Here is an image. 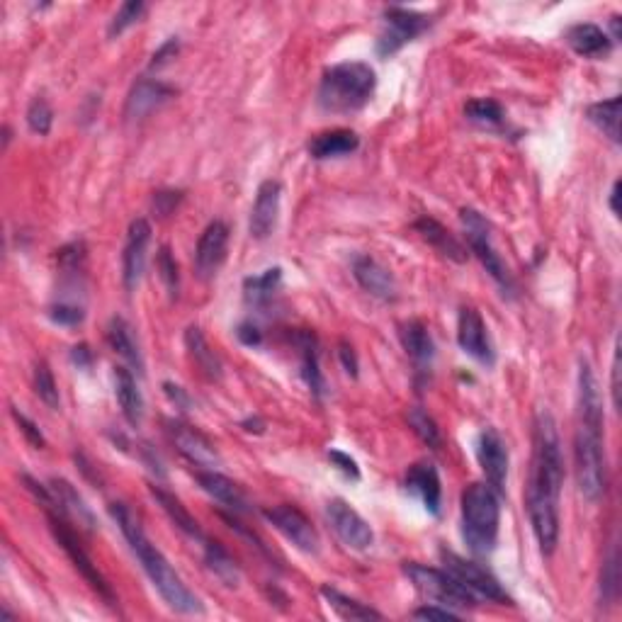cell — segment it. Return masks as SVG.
<instances>
[{
  "mask_svg": "<svg viewBox=\"0 0 622 622\" xmlns=\"http://www.w3.org/2000/svg\"><path fill=\"white\" fill-rule=\"evenodd\" d=\"M564 486V455L557 421L540 409L533 423V460L525 489V508L537 545L545 554L557 550L559 542V496Z\"/></svg>",
  "mask_w": 622,
  "mask_h": 622,
  "instance_id": "1",
  "label": "cell"
},
{
  "mask_svg": "<svg viewBox=\"0 0 622 622\" xmlns=\"http://www.w3.org/2000/svg\"><path fill=\"white\" fill-rule=\"evenodd\" d=\"M603 397L588 360L579 363V397H576L574 474L579 494L596 503L605 494V445H603Z\"/></svg>",
  "mask_w": 622,
  "mask_h": 622,
  "instance_id": "2",
  "label": "cell"
},
{
  "mask_svg": "<svg viewBox=\"0 0 622 622\" xmlns=\"http://www.w3.org/2000/svg\"><path fill=\"white\" fill-rule=\"evenodd\" d=\"M110 516L115 518L117 525H120L124 540L129 542L134 557L139 559L141 569L146 571L151 586L156 588L158 596L163 598V603L180 615L205 613V605H202L200 598H197L188 586H185V581L180 579L178 571L171 567L166 554L158 550L154 542L146 537L144 528H141V520L134 516L132 508L122 501L110 503Z\"/></svg>",
  "mask_w": 622,
  "mask_h": 622,
  "instance_id": "3",
  "label": "cell"
},
{
  "mask_svg": "<svg viewBox=\"0 0 622 622\" xmlns=\"http://www.w3.org/2000/svg\"><path fill=\"white\" fill-rule=\"evenodd\" d=\"M377 88V73L365 61H343L321 76L316 103L329 115H353L370 103Z\"/></svg>",
  "mask_w": 622,
  "mask_h": 622,
  "instance_id": "4",
  "label": "cell"
},
{
  "mask_svg": "<svg viewBox=\"0 0 622 622\" xmlns=\"http://www.w3.org/2000/svg\"><path fill=\"white\" fill-rule=\"evenodd\" d=\"M462 537L465 545L477 557L494 552L499 540L501 506L499 494L489 484L472 482L462 491Z\"/></svg>",
  "mask_w": 622,
  "mask_h": 622,
  "instance_id": "5",
  "label": "cell"
},
{
  "mask_svg": "<svg viewBox=\"0 0 622 622\" xmlns=\"http://www.w3.org/2000/svg\"><path fill=\"white\" fill-rule=\"evenodd\" d=\"M460 219H462V226H465L469 251L479 258V263L484 265V270L491 275V280L501 287L503 294L516 292V282H513L506 263H503L499 251L494 248V241H491V224L486 222L482 214L472 207L462 209Z\"/></svg>",
  "mask_w": 622,
  "mask_h": 622,
  "instance_id": "6",
  "label": "cell"
},
{
  "mask_svg": "<svg viewBox=\"0 0 622 622\" xmlns=\"http://www.w3.org/2000/svg\"><path fill=\"white\" fill-rule=\"evenodd\" d=\"M404 574L409 576L411 584H414L423 596L433 598L438 605H448V608H474L477 605V596L469 593L450 571L426 567V564L418 562H406Z\"/></svg>",
  "mask_w": 622,
  "mask_h": 622,
  "instance_id": "7",
  "label": "cell"
},
{
  "mask_svg": "<svg viewBox=\"0 0 622 622\" xmlns=\"http://www.w3.org/2000/svg\"><path fill=\"white\" fill-rule=\"evenodd\" d=\"M49 528H52V533L56 537V542H59V545H61V550L69 554L71 564H73V567H76L78 574H81L83 579H86V584L93 588V591L98 593V596L103 598L107 605H112V608H115V605H117L115 591H112V586L107 584L105 576L100 574L98 564H93V559H90V554L86 552V547L81 545L78 535L73 533L69 520H64L61 516H54V513H49Z\"/></svg>",
  "mask_w": 622,
  "mask_h": 622,
  "instance_id": "8",
  "label": "cell"
},
{
  "mask_svg": "<svg viewBox=\"0 0 622 622\" xmlns=\"http://www.w3.org/2000/svg\"><path fill=\"white\" fill-rule=\"evenodd\" d=\"M433 25V18L426 13H416V10L401 8V5H392L384 10V30L380 39H377L375 52L382 59H389L416 37H421L428 27Z\"/></svg>",
  "mask_w": 622,
  "mask_h": 622,
  "instance_id": "9",
  "label": "cell"
},
{
  "mask_svg": "<svg viewBox=\"0 0 622 622\" xmlns=\"http://www.w3.org/2000/svg\"><path fill=\"white\" fill-rule=\"evenodd\" d=\"M440 559H443L445 571H450L469 593H474L477 598H486L491 603L499 605H513L511 596L503 591V586L496 581V576H491L484 567H479L472 559L460 557V554L450 550H440Z\"/></svg>",
  "mask_w": 622,
  "mask_h": 622,
  "instance_id": "10",
  "label": "cell"
},
{
  "mask_svg": "<svg viewBox=\"0 0 622 622\" xmlns=\"http://www.w3.org/2000/svg\"><path fill=\"white\" fill-rule=\"evenodd\" d=\"M263 518L268 520L287 542H292L299 552L319 554L321 537L316 533L314 525H311V520L304 516L297 506L280 503V506L263 508Z\"/></svg>",
  "mask_w": 622,
  "mask_h": 622,
  "instance_id": "11",
  "label": "cell"
},
{
  "mask_svg": "<svg viewBox=\"0 0 622 622\" xmlns=\"http://www.w3.org/2000/svg\"><path fill=\"white\" fill-rule=\"evenodd\" d=\"M326 518H329L333 533L343 545L355 552H367L375 545V533L367 525V520L343 499H331L326 503Z\"/></svg>",
  "mask_w": 622,
  "mask_h": 622,
  "instance_id": "12",
  "label": "cell"
},
{
  "mask_svg": "<svg viewBox=\"0 0 622 622\" xmlns=\"http://www.w3.org/2000/svg\"><path fill=\"white\" fill-rule=\"evenodd\" d=\"M457 343H460L462 353L474 358L477 363L486 367L496 365V350L491 343L489 329H486L482 314L474 307H462L460 319H457Z\"/></svg>",
  "mask_w": 622,
  "mask_h": 622,
  "instance_id": "13",
  "label": "cell"
},
{
  "mask_svg": "<svg viewBox=\"0 0 622 622\" xmlns=\"http://www.w3.org/2000/svg\"><path fill=\"white\" fill-rule=\"evenodd\" d=\"M166 431L171 435L175 450L190 462V465L200 467V469H217L219 467V452L214 448L212 440L207 435H202L197 428L188 426L185 421H178V418H171L166 421Z\"/></svg>",
  "mask_w": 622,
  "mask_h": 622,
  "instance_id": "14",
  "label": "cell"
},
{
  "mask_svg": "<svg viewBox=\"0 0 622 622\" xmlns=\"http://www.w3.org/2000/svg\"><path fill=\"white\" fill-rule=\"evenodd\" d=\"M47 484L49 491H52L49 503L44 506L47 513H54V516H61L64 520H73V523H78L81 528H86L88 533H93V530L98 528V520H95L88 503L83 501V496L76 491V486L59 477L49 479Z\"/></svg>",
  "mask_w": 622,
  "mask_h": 622,
  "instance_id": "15",
  "label": "cell"
},
{
  "mask_svg": "<svg viewBox=\"0 0 622 622\" xmlns=\"http://www.w3.org/2000/svg\"><path fill=\"white\" fill-rule=\"evenodd\" d=\"M477 460L482 467L486 484L496 491V494H506L508 482V448L496 428H486L477 440Z\"/></svg>",
  "mask_w": 622,
  "mask_h": 622,
  "instance_id": "16",
  "label": "cell"
},
{
  "mask_svg": "<svg viewBox=\"0 0 622 622\" xmlns=\"http://www.w3.org/2000/svg\"><path fill=\"white\" fill-rule=\"evenodd\" d=\"M151 243V224L146 219H134L129 224L127 243L122 251V285L127 292L137 290L146 268V248Z\"/></svg>",
  "mask_w": 622,
  "mask_h": 622,
  "instance_id": "17",
  "label": "cell"
},
{
  "mask_svg": "<svg viewBox=\"0 0 622 622\" xmlns=\"http://www.w3.org/2000/svg\"><path fill=\"white\" fill-rule=\"evenodd\" d=\"M226 248H229V226L217 219L202 231L195 248V273L202 280H212L219 273L226 260Z\"/></svg>",
  "mask_w": 622,
  "mask_h": 622,
  "instance_id": "18",
  "label": "cell"
},
{
  "mask_svg": "<svg viewBox=\"0 0 622 622\" xmlns=\"http://www.w3.org/2000/svg\"><path fill=\"white\" fill-rule=\"evenodd\" d=\"M175 95V90L166 83L154 81V78H141L132 86L124 103V120L127 122H141L151 115V112L161 110Z\"/></svg>",
  "mask_w": 622,
  "mask_h": 622,
  "instance_id": "19",
  "label": "cell"
},
{
  "mask_svg": "<svg viewBox=\"0 0 622 622\" xmlns=\"http://www.w3.org/2000/svg\"><path fill=\"white\" fill-rule=\"evenodd\" d=\"M280 200H282V185L277 180H265L260 183L256 192V202L251 209V222H248V231L253 239L265 241L275 231L277 217H280Z\"/></svg>",
  "mask_w": 622,
  "mask_h": 622,
  "instance_id": "20",
  "label": "cell"
},
{
  "mask_svg": "<svg viewBox=\"0 0 622 622\" xmlns=\"http://www.w3.org/2000/svg\"><path fill=\"white\" fill-rule=\"evenodd\" d=\"M406 489L421 499L423 508L431 513L433 518L440 516L443 511V486H440V474L431 462H416L406 472Z\"/></svg>",
  "mask_w": 622,
  "mask_h": 622,
  "instance_id": "21",
  "label": "cell"
},
{
  "mask_svg": "<svg viewBox=\"0 0 622 622\" xmlns=\"http://www.w3.org/2000/svg\"><path fill=\"white\" fill-rule=\"evenodd\" d=\"M353 277L367 294L382 299V302H394L397 299V280L387 268L372 256H358L353 260Z\"/></svg>",
  "mask_w": 622,
  "mask_h": 622,
  "instance_id": "22",
  "label": "cell"
},
{
  "mask_svg": "<svg viewBox=\"0 0 622 622\" xmlns=\"http://www.w3.org/2000/svg\"><path fill=\"white\" fill-rule=\"evenodd\" d=\"M195 479L205 494H209L214 501H219L222 506L229 508L231 513L251 511V503H248L246 491H243L236 482H231L229 477L219 474L217 469H200V472L195 474Z\"/></svg>",
  "mask_w": 622,
  "mask_h": 622,
  "instance_id": "23",
  "label": "cell"
},
{
  "mask_svg": "<svg viewBox=\"0 0 622 622\" xmlns=\"http://www.w3.org/2000/svg\"><path fill=\"white\" fill-rule=\"evenodd\" d=\"M294 346L299 350V367H302V380L309 387V392L314 394L316 399H324L326 394V380L324 372H321L319 363V341L316 336L307 329H299L292 336Z\"/></svg>",
  "mask_w": 622,
  "mask_h": 622,
  "instance_id": "24",
  "label": "cell"
},
{
  "mask_svg": "<svg viewBox=\"0 0 622 622\" xmlns=\"http://www.w3.org/2000/svg\"><path fill=\"white\" fill-rule=\"evenodd\" d=\"M401 346L414 363L418 375H431L435 363V343L431 331L421 321H409L401 326Z\"/></svg>",
  "mask_w": 622,
  "mask_h": 622,
  "instance_id": "25",
  "label": "cell"
},
{
  "mask_svg": "<svg viewBox=\"0 0 622 622\" xmlns=\"http://www.w3.org/2000/svg\"><path fill=\"white\" fill-rule=\"evenodd\" d=\"M115 397L129 426L139 428L144 421V397H141L137 377L124 365L115 367Z\"/></svg>",
  "mask_w": 622,
  "mask_h": 622,
  "instance_id": "26",
  "label": "cell"
},
{
  "mask_svg": "<svg viewBox=\"0 0 622 622\" xmlns=\"http://www.w3.org/2000/svg\"><path fill=\"white\" fill-rule=\"evenodd\" d=\"M567 44L579 56H586V59H601V56H608L610 49H613V39L605 35L601 27L593 25V22H579V25L569 27Z\"/></svg>",
  "mask_w": 622,
  "mask_h": 622,
  "instance_id": "27",
  "label": "cell"
},
{
  "mask_svg": "<svg viewBox=\"0 0 622 622\" xmlns=\"http://www.w3.org/2000/svg\"><path fill=\"white\" fill-rule=\"evenodd\" d=\"M360 137L350 129H329V132H321L309 141V154L316 161H329V158H341L350 156L353 151H358Z\"/></svg>",
  "mask_w": 622,
  "mask_h": 622,
  "instance_id": "28",
  "label": "cell"
},
{
  "mask_svg": "<svg viewBox=\"0 0 622 622\" xmlns=\"http://www.w3.org/2000/svg\"><path fill=\"white\" fill-rule=\"evenodd\" d=\"M414 229L418 231V234H421V239H423V241L431 243V246L435 248V251L440 253V256L455 260V263H467V258H469L467 248L462 246V243L457 241L455 236H452L450 231L445 229L443 224L435 222L433 217H421V219H416Z\"/></svg>",
  "mask_w": 622,
  "mask_h": 622,
  "instance_id": "29",
  "label": "cell"
},
{
  "mask_svg": "<svg viewBox=\"0 0 622 622\" xmlns=\"http://www.w3.org/2000/svg\"><path fill=\"white\" fill-rule=\"evenodd\" d=\"M149 491H151V496L156 499L158 506L163 508V513L171 518V523L180 530V533L188 535L190 540H200V542L207 540V537L202 535L200 523H197V520L190 516V511L183 506V501H180L178 496H173L171 491H166L163 486H156V484H151Z\"/></svg>",
  "mask_w": 622,
  "mask_h": 622,
  "instance_id": "30",
  "label": "cell"
},
{
  "mask_svg": "<svg viewBox=\"0 0 622 622\" xmlns=\"http://www.w3.org/2000/svg\"><path fill=\"white\" fill-rule=\"evenodd\" d=\"M107 341H110L112 350L120 355L122 360H127L132 365V370H137L139 375H144V358H141L139 343L134 341V331L122 316H115L107 326Z\"/></svg>",
  "mask_w": 622,
  "mask_h": 622,
  "instance_id": "31",
  "label": "cell"
},
{
  "mask_svg": "<svg viewBox=\"0 0 622 622\" xmlns=\"http://www.w3.org/2000/svg\"><path fill=\"white\" fill-rule=\"evenodd\" d=\"M321 596H324L326 605H329V608L341 620H350V622L353 620H382L380 610H375V608H370V605L355 601V598L346 596V593H341L338 588H333V586H321Z\"/></svg>",
  "mask_w": 622,
  "mask_h": 622,
  "instance_id": "32",
  "label": "cell"
},
{
  "mask_svg": "<svg viewBox=\"0 0 622 622\" xmlns=\"http://www.w3.org/2000/svg\"><path fill=\"white\" fill-rule=\"evenodd\" d=\"M205 564L224 586H229V588L239 586L241 569H239V564H236V559L226 552V547L222 545V542L205 540Z\"/></svg>",
  "mask_w": 622,
  "mask_h": 622,
  "instance_id": "33",
  "label": "cell"
},
{
  "mask_svg": "<svg viewBox=\"0 0 622 622\" xmlns=\"http://www.w3.org/2000/svg\"><path fill=\"white\" fill-rule=\"evenodd\" d=\"M586 120L613 144H620V95L586 107Z\"/></svg>",
  "mask_w": 622,
  "mask_h": 622,
  "instance_id": "34",
  "label": "cell"
},
{
  "mask_svg": "<svg viewBox=\"0 0 622 622\" xmlns=\"http://www.w3.org/2000/svg\"><path fill=\"white\" fill-rule=\"evenodd\" d=\"M282 285V268H268L265 273L243 280V297L253 307H265Z\"/></svg>",
  "mask_w": 622,
  "mask_h": 622,
  "instance_id": "35",
  "label": "cell"
},
{
  "mask_svg": "<svg viewBox=\"0 0 622 622\" xmlns=\"http://www.w3.org/2000/svg\"><path fill=\"white\" fill-rule=\"evenodd\" d=\"M185 346L190 350V358L195 360V365L209 377V380H222V363L214 355V350L207 346V338L202 336V331L197 326H190L185 331Z\"/></svg>",
  "mask_w": 622,
  "mask_h": 622,
  "instance_id": "36",
  "label": "cell"
},
{
  "mask_svg": "<svg viewBox=\"0 0 622 622\" xmlns=\"http://www.w3.org/2000/svg\"><path fill=\"white\" fill-rule=\"evenodd\" d=\"M465 115L467 120H472L474 124H482V127H501L503 120H506V110H503L501 103L491 98H474L465 105Z\"/></svg>",
  "mask_w": 622,
  "mask_h": 622,
  "instance_id": "37",
  "label": "cell"
},
{
  "mask_svg": "<svg viewBox=\"0 0 622 622\" xmlns=\"http://www.w3.org/2000/svg\"><path fill=\"white\" fill-rule=\"evenodd\" d=\"M406 421H409L411 431H414L418 438H421L423 443L428 445V448H433V450L440 448L443 438H440L438 423H435L433 418L421 409V406H414V409H409V414H406Z\"/></svg>",
  "mask_w": 622,
  "mask_h": 622,
  "instance_id": "38",
  "label": "cell"
},
{
  "mask_svg": "<svg viewBox=\"0 0 622 622\" xmlns=\"http://www.w3.org/2000/svg\"><path fill=\"white\" fill-rule=\"evenodd\" d=\"M620 591V557L618 547H610L608 557H605L603 571H601V601L613 603L618 601Z\"/></svg>",
  "mask_w": 622,
  "mask_h": 622,
  "instance_id": "39",
  "label": "cell"
},
{
  "mask_svg": "<svg viewBox=\"0 0 622 622\" xmlns=\"http://www.w3.org/2000/svg\"><path fill=\"white\" fill-rule=\"evenodd\" d=\"M35 394L39 397L47 409L59 411L61 409V397H59V387H56L52 370H49L47 363H39L35 367Z\"/></svg>",
  "mask_w": 622,
  "mask_h": 622,
  "instance_id": "40",
  "label": "cell"
},
{
  "mask_svg": "<svg viewBox=\"0 0 622 622\" xmlns=\"http://www.w3.org/2000/svg\"><path fill=\"white\" fill-rule=\"evenodd\" d=\"M25 120H27V127H30V132L39 134V137H47V134L52 132V124H54L52 105L37 95V98L30 103V107H27Z\"/></svg>",
  "mask_w": 622,
  "mask_h": 622,
  "instance_id": "41",
  "label": "cell"
},
{
  "mask_svg": "<svg viewBox=\"0 0 622 622\" xmlns=\"http://www.w3.org/2000/svg\"><path fill=\"white\" fill-rule=\"evenodd\" d=\"M144 13H146V5L141 3V0H129V3H124L122 8L115 13V18H112L110 27H107V35H110L112 39L120 37L122 32L129 30V27L137 25Z\"/></svg>",
  "mask_w": 622,
  "mask_h": 622,
  "instance_id": "42",
  "label": "cell"
},
{
  "mask_svg": "<svg viewBox=\"0 0 622 622\" xmlns=\"http://www.w3.org/2000/svg\"><path fill=\"white\" fill-rule=\"evenodd\" d=\"M156 268H158V277L163 280L166 290L171 297H178L180 290V273H178V263H175L171 248L161 246L156 253Z\"/></svg>",
  "mask_w": 622,
  "mask_h": 622,
  "instance_id": "43",
  "label": "cell"
},
{
  "mask_svg": "<svg viewBox=\"0 0 622 622\" xmlns=\"http://www.w3.org/2000/svg\"><path fill=\"white\" fill-rule=\"evenodd\" d=\"M49 319L59 326H78L86 319V309H83V304L71 302V299H59L49 307Z\"/></svg>",
  "mask_w": 622,
  "mask_h": 622,
  "instance_id": "44",
  "label": "cell"
},
{
  "mask_svg": "<svg viewBox=\"0 0 622 622\" xmlns=\"http://www.w3.org/2000/svg\"><path fill=\"white\" fill-rule=\"evenodd\" d=\"M10 414H13L15 423H18L22 435H25V438H27V443L35 445V448H39V450L47 448V438H44L42 431H39V426H37L35 421H32V418H27L25 414H22V411L15 409V406H10Z\"/></svg>",
  "mask_w": 622,
  "mask_h": 622,
  "instance_id": "45",
  "label": "cell"
},
{
  "mask_svg": "<svg viewBox=\"0 0 622 622\" xmlns=\"http://www.w3.org/2000/svg\"><path fill=\"white\" fill-rule=\"evenodd\" d=\"M411 618H416V620H460L462 615L457 613V610H452V608H448V605H423V608H416L414 613H411Z\"/></svg>",
  "mask_w": 622,
  "mask_h": 622,
  "instance_id": "46",
  "label": "cell"
},
{
  "mask_svg": "<svg viewBox=\"0 0 622 622\" xmlns=\"http://www.w3.org/2000/svg\"><path fill=\"white\" fill-rule=\"evenodd\" d=\"M180 200H183V192L178 190H161L154 195V212L158 214V217H168V214H173V209L180 205Z\"/></svg>",
  "mask_w": 622,
  "mask_h": 622,
  "instance_id": "47",
  "label": "cell"
},
{
  "mask_svg": "<svg viewBox=\"0 0 622 622\" xmlns=\"http://www.w3.org/2000/svg\"><path fill=\"white\" fill-rule=\"evenodd\" d=\"M329 460L333 462V467H336L338 472H343L348 479L358 482V479H360V467H358V462H355L353 457L348 455V452L329 450Z\"/></svg>",
  "mask_w": 622,
  "mask_h": 622,
  "instance_id": "48",
  "label": "cell"
},
{
  "mask_svg": "<svg viewBox=\"0 0 622 622\" xmlns=\"http://www.w3.org/2000/svg\"><path fill=\"white\" fill-rule=\"evenodd\" d=\"M178 49H180L178 37L166 39V42L156 49L154 56H151V69H163L166 64H171L175 56H178Z\"/></svg>",
  "mask_w": 622,
  "mask_h": 622,
  "instance_id": "49",
  "label": "cell"
},
{
  "mask_svg": "<svg viewBox=\"0 0 622 622\" xmlns=\"http://www.w3.org/2000/svg\"><path fill=\"white\" fill-rule=\"evenodd\" d=\"M610 397H613V409L620 411V343H615L613 365H610Z\"/></svg>",
  "mask_w": 622,
  "mask_h": 622,
  "instance_id": "50",
  "label": "cell"
},
{
  "mask_svg": "<svg viewBox=\"0 0 622 622\" xmlns=\"http://www.w3.org/2000/svg\"><path fill=\"white\" fill-rule=\"evenodd\" d=\"M236 338L243 343V346L248 348H256L263 343V333H260V329L253 321H243V324H239V329H236Z\"/></svg>",
  "mask_w": 622,
  "mask_h": 622,
  "instance_id": "51",
  "label": "cell"
},
{
  "mask_svg": "<svg viewBox=\"0 0 622 622\" xmlns=\"http://www.w3.org/2000/svg\"><path fill=\"white\" fill-rule=\"evenodd\" d=\"M338 358H341L343 370H346L350 377H358V355H355V350L348 341L338 343Z\"/></svg>",
  "mask_w": 622,
  "mask_h": 622,
  "instance_id": "52",
  "label": "cell"
},
{
  "mask_svg": "<svg viewBox=\"0 0 622 622\" xmlns=\"http://www.w3.org/2000/svg\"><path fill=\"white\" fill-rule=\"evenodd\" d=\"M163 389H166L168 399H171L178 409H190V397L185 394L183 387H178V384L173 382H163Z\"/></svg>",
  "mask_w": 622,
  "mask_h": 622,
  "instance_id": "53",
  "label": "cell"
},
{
  "mask_svg": "<svg viewBox=\"0 0 622 622\" xmlns=\"http://www.w3.org/2000/svg\"><path fill=\"white\" fill-rule=\"evenodd\" d=\"M71 360H73V365H78V370H88V367L93 365V353H90V348L86 346V343H81V346H76L71 350Z\"/></svg>",
  "mask_w": 622,
  "mask_h": 622,
  "instance_id": "54",
  "label": "cell"
},
{
  "mask_svg": "<svg viewBox=\"0 0 622 622\" xmlns=\"http://www.w3.org/2000/svg\"><path fill=\"white\" fill-rule=\"evenodd\" d=\"M618 195H620V180H615L613 188H610V195H608V207H610V212L615 214V217H620V212H618Z\"/></svg>",
  "mask_w": 622,
  "mask_h": 622,
  "instance_id": "55",
  "label": "cell"
},
{
  "mask_svg": "<svg viewBox=\"0 0 622 622\" xmlns=\"http://www.w3.org/2000/svg\"><path fill=\"white\" fill-rule=\"evenodd\" d=\"M243 428H246L248 433H263V428H265V423L260 421V418H246V421L241 423Z\"/></svg>",
  "mask_w": 622,
  "mask_h": 622,
  "instance_id": "56",
  "label": "cell"
},
{
  "mask_svg": "<svg viewBox=\"0 0 622 622\" xmlns=\"http://www.w3.org/2000/svg\"><path fill=\"white\" fill-rule=\"evenodd\" d=\"M610 30H613V37H610V39H613V44H615L620 39V18H618V15H615V18L610 20Z\"/></svg>",
  "mask_w": 622,
  "mask_h": 622,
  "instance_id": "57",
  "label": "cell"
}]
</instances>
